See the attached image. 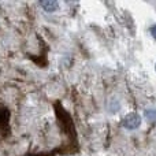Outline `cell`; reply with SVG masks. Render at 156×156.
<instances>
[{
    "label": "cell",
    "mask_w": 156,
    "mask_h": 156,
    "mask_svg": "<svg viewBox=\"0 0 156 156\" xmlns=\"http://www.w3.org/2000/svg\"><path fill=\"white\" fill-rule=\"evenodd\" d=\"M141 125V116L137 112H130L122 121V126L127 130H136Z\"/></svg>",
    "instance_id": "obj_1"
},
{
    "label": "cell",
    "mask_w": 156,
    "mask_h": 156,
    "mask_svg": "<svg viewBox=\"0 0 156 156\" xmlns=\"http://www.w3.org/2000/svg\"><path fill=\"white\" fill-rule=\"evenodd\" d=\"M40 5L47 12H55V11L59 8V4H58L56 2H54V0H52V2H41Z\"/></svg>",
    "instance_id": "obj_2"
},
{
    "label": "cell",
    "mask_w": 156,
    "mask_h": 156,
    "mask_svg": "<svg viewBox=\"0 0 156 156\" xmlns=\"http://www.w3.org/2000/svg\"><path fill=\"white\" fill-rule=\"evenodd\" d=\"M145 116L148 121H156V110H147Z\"/></svg>",
    "instance_id": "obj_3"
},
{
    "label": "cell",
    "mask_w": 156,
    "mask_h": 156,
    "mask_svg": "<svg viewBox=\"0 0 156 156\" xmlns=\"http://www.w3.org/2000/svg\"><path fill=\"white\" fill-rule=\"evenodd\" d=\"M151 34H152V37L156 40V25H154V26L151 27Z\"/></svg>",
    "instance_id": "obj_4"
}]
</instances>
